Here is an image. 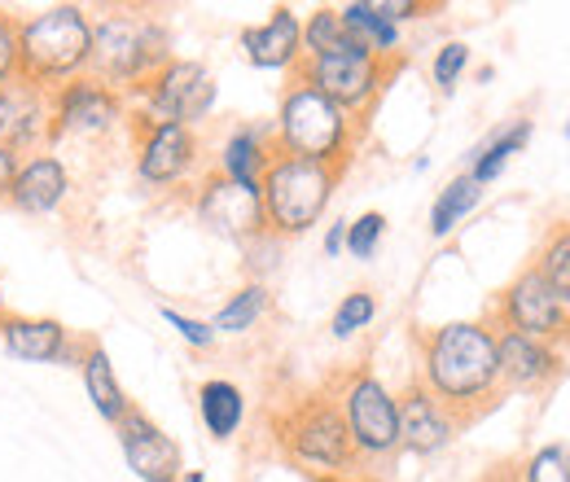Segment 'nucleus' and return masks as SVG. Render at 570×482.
Instances as JSON below:
<instances>
[{"label": "nucleus", "instance_id": "obj_1", "mask_svg": "<svg viewBox=\"0 0 570 482\" xmlns=\"http://www.w3.org/2000/svg\"><path fill=\"white\" fill-rule=\"evenodd\" d=\"M413 343H417V364H422L417 382L452 413L461 430L504 400L497 329L488 321H452V325L417 329Z\"/></svg>", "mask_w": 570, "mask_h": 482}, {"label": "nucleus", "instance_id": "obj_2", "mask_svg": "<svg viewBox=\"0 0 570 482\" xmlns=\"http://www.w3.org/2000/svg\"><path fill=\"white\" fill-rule=\"evenodd\" d=\"M273 430H277L282 456L312 482L360 474V456L352 447L347 421H343V409L330 391H312V395L285 404Z\"/></svg>", "mask_w": 570, "mask_h": 482}, {"label": "nucleus", "instance_id": "obj_3", "mask_svg": "<svg viewBox=\"0 0 570 482\" xmlns=\"http://www.w3.org/2000/svg\"><path fill=\"white\" fill-rule=\"evenodd\" d=\"M360 137H364V124L352 119L343 106H334L325 92H316L312 83H298V79L285 83L282 110L273 124V140L282 154L347 171Z\"/></svg>", "mask_w": 570, "mask_h": 482}, {"label": "nucleus", "instance_id": "obj_4", "mask_svg": "<svg viewBox=\"0 0 570 482\" xmlns=\"http://www.w3.org/2000/svg\"><path fill=\"white\" fill-rule=\"evenodd\" d=\"M171 62L167 27L149 13H106L92 22V58L88 79L106 83L110 92L141 88L158 70Z\"/></svg>", "mask_w": 570, "mask_h": 482}, {"label": "nucleus", "instance_id": "obj_5", "mask_svg": "<svg viewBox=\"0 0 570 482\" xmlns=\"http://www.w3.org/2000/svg\"><path fill=\"white\" fill-rule=\"evenodd\" d=\"M92 58V18L79 4H53L18 22V75L58 92L79 79Z\"/></svg>", "mask_w": 570, "mask_h": 482}, {"label": "nucleus", "instance_id": "obj_6", "mask_svg": "<svg viewBox=\"0 0 570 482\" xmlns=\"http://www.w3.org/2000/svg\"><path fill=\"white\" fill-rule=\"evenodd\" d=\"M343 180V167H325V163H312V158H294L273 149L268 158V171L259 180V203H264V224L268 233L282 242V237H298L307 233L325 207L334 198Z\"/></svg>", "mask_w": 570, "mask_h": 482}, {"label": "nucleus", "instance_id": "obj_7", "mask_svg": "<svg viewBox=\"0 0 570 482\" xmlns=\"http://www.w3.org/2000/svg\"><path fill=\"white\" fill-rule=\"evenodd\" d=\"M330 395L338 400L352 447H356L360 465L373 461H391L400 452V416H395V395L382 386V377L373 368H343L330 386Z\"/></svg>", "mask_w": 570, "mask_h": 482}, {"label": "nucleus", "instance_id": "obj_8", "mask_svg": "<svg viewBox=\"0 0 570 482\" xmlns=\"http://www.w3.org/2000/svg\"><path fill=\"white\" fill-rule=\"evenodd\" d=\"M404 67V58H377V53H338V58H303L289 70V79L312 83L316 92H325L334 106H343L352 119L368 128V115L377 106V97L386 92V83L395 79V70Z\"/></svg>", "mask_w": 570, "mask_h": 482}, {"label": "nucleus", "instance_id": "obj_9", "mask_svg": "<svg viewBox=\"0 0 570 482\" xmlns=\"http://www.w3.org/2000/svg\"><path fill=\"white\" fill-rule=\"evenodd\" d=\"M488 321L500 325V329H513V334H527L535 343L549 346H570V312L567 303L549 289V281L535 273L531 264L513 276L504 289L497 294Z\"/></svg>", "mask_w": 570, "mask_h": 482}, {"label": "nucleus", "instance_id": "obj_10", "mask_svg": "<svg viewBox=\"0 0 570 482\" xmlns=\"http://www.w3.org/2000/svg\"><path fill=\"white\" fill-rule=\"evenodd\" d=\"M137 92H141V110L132 119H141V124L194 128L215 106V79L203 62H189V58H171L154 79H145Z\"/></svg>", "mask_w": 570, "mask_h": 482}, {"label": "nucleus", "instance_id": "obj_11", "mask_svg": "<svg viewBox=\"0 0 570 482\" xmlns=\"http://www.w3.org/2000/svg\"><path fill=\"white\" fill-rule=\"evenodd\" d=\"M492 329H497V360L504 395H544L567 377V360H562L558 346L535 343V338L500 329V325H492Z\"/></svg>", "mask_w": 570, "mask_h": 482}, {"label": "nucleus", "instance_id": "obj_12", "mask_svg": "<svg viewBox=\"0 0 570 482\" xmlns=\"http://www.w3.org/2000/svg\"><path fill=\"white\" fill-rule=\"evenodd\" d=\"M194 207H198V219H203L207 228H215L219 237L242 242V246H250V242H259V237L268 233L259 189H246V185H237V180H228V176H219V171H212V176L198 185Z\"/></svg>", "mask_w": 570, "mask_h": 482}, {"label": "nucleus", "instance_id": "obj_13", "mask_svg": "<svg viewBox=\"0 0 570 482\" xmlns=\"http://www.w3.org/2000/svg\"><path fill=\"white\" fill-rule=\"evenodd\" d=\"M53 132V92L13 75L0 83V145L9 154H36Z\"/></svg>", "mask_w": 570, "mask_h": 482}, {"label": "nucleus", "instance_id": "obj_14", "mask_svg": "<svg viewBox=\"0 0 570 482\" xmlns=\"http://www.w3.org/2000/svg\"><path fill=\"white\" fill-rule=\"evenodd\" d=\"M124 119V92H110L97 79H71L53 92V132L62 137H101Z\"/></svg>", "mask_w": 570, "mask_h": 482}, {"label": "nucleus", "instance_id": "obj_15", "mask_svg": "<svg viewBox=\"0 0 570 482\" xmlns=\"http://www.w3.org/2000/svg\"><path fill=\"white\" fill-rule=\"evenodd\" d=\"M137 128V171H141L145 185L154 189H167V185H180L194 163H198V137L194 128H180V124H141L132 119Z\"/></svg>", "mask_w": 570, "mask_h": 482}, {"label": "nucleus", "instance_id": "obj_16", "mask_svg": "<svg viewBox=\"0 0 570 482\" xmlns=\"http://www.w3.org/2000/svg\"><path fill=\"white\" fill-rule=\"evenodd\" d=\"M119 430V447H124V461L128 470L141 482H180V447L171 434H163L141 409H128L124 421L115 425Z\"/></svg>", "mask_w": 570, "mask_h": 482}, {"label": "nucleus", "instance_id": "obj_17", "mask_svg": "<svg viewBox=\"0 0 570 482\" xmlns=\"http://www.w3.org/2000/svg\"><path fill=\"white\" fill-rule=\"evenodd\" d=\"M395 416H400V447H409L417 456L443 452L456 439V430H461L452 421V413L430 395L417 377L395 395Z\"/></svg>", "mask_w": 570, "mask_h": 482}, {"label": "nucleus", "instance_id": "obj_18", "mask_svg": "<svg viewBox=\"0 0 570 482\" xmlns=\"http://www.w3.org/2000/svg\"><path fill=\"white\" fill-rule=\"evenodd\" d=\"M71 194V176H67V163L58 154H31L18 163V176L9 185V203L27 215H53L62 210Z\"/></svg>", "mask_w": 570, "mask_h": 482}, {"label": "nucleus", "instance_id": "obj_19", "mask_svg": "<svg viewBox=\"0 0 570 482\" xmlns=\"http://www.w3.org/2000/svg\"><path fill=\"white\" fill-rule=\"evenodd\" d=\"M242 53L250 67L264 70H294L303 62V22L289 4H277L268 22L242 31Z\"/></svg>", "mask_w": 570, "mask_h": 482}, {"label": "nucleus", "instance_id": "obj_20", "mask_svg": "<svg viewBox=\"0 0 570 482\" xmlns=\"http://www.w3.org/2000/svg\"><path fill=\"white\" fill-rule=\"evenodd\" d=\"M0 343H4L9 355L31 360V364H53V360L71 355L67 325H58V321H49V316H4Z\"/></svg>", "mask_w": 570, "mask_h": 482}, {"label": "nucleus", "instance_id": "obj_21", "mask_svg": "<svg viewBox=\"0 0 570 482\" xmlns=\"http://www.w3.org/2000/svg\"><path fill=\"white\" fill-rule=\"evenodd\" d=\"M273 149H277V140H273L268 128L242 124V128H233L228 140L219 145V167H215V171L228 176V180H237V185H246V189H259Z\"/></svg>", "mask_w": 570, "mask_h": 482}, {"label": "nucleus", "instance_id": "obj_22", "mask_svg": "<svg viewBox=\"0 0 570 482\" xmlns=\"http://www.w3.org/2000/svg\"><path fill=\"white\" fill-rule=\"evenodd\" d=\"M79 373H83V391H88L92 409L106 416L110 425H119L124 413L132 409V400L124 395V386H119V377H115V364H110L106 346L101 343L83 346V355H79Z\"/></svg>", "mask_w": 570, "mask_h": 482}, {"label": "nucleus", "instance_id": "obj_23", "mask_svg": "<svg viewBox=\"0 0 570 482\" xmlns=\"http://www.w3.org/2000/svg\"><path fill=\"white\" fill-rule=\"evenodd\" d=\"M338 13H343V27L356 36L368 53H377V58H395L400 53V27L377 9V0L338 4Z\"/></svg>", "mask_w": 570, "mask_h": 482}, {"label": "nucleus", "instance_id": "obj_24", "mask_svg": "<svg viewBox=\"0 0 570 482\" xmlns=\"http://www.w3.org/2000/svg\"><path fill=\"white\" fill-rule=\"evenodd\" d=\"M198 416H203V425H207L212 439L228 443V439L237 434L242 416H246V400H242V391H237L233 382L212 377V382L198 386Z\"/></svg>", "mask_w": 570, "mask_h": 482}, {"label": "nucleus", "instance_id": "obj_25", "mask_svg": "<svg viewBox=\"0 0 570 482\" xmlns=\"http://www.w3.org/2000/svg\"><path fill=\"white\" fill-rule=\"evenodd\" d=\"M338 53H368V49L343 27V13L334 4H321L303 22V58H338Z\"/></svg>", "mask_w": 570, "mask_h": 482}, {"label": "nucleus", "instance_id": "obj_26", "mask_svg": "<svg viewBox=\"0 0 570 482\" xmlns=\"http://www.w3.org/2000/svg\"><path fill=\"white\" fill-rule=\"evenodd\" d=\"M531 268L549 281V289L567 303L570 312V219H553L531 255Z\"/></svg>", "mask_w": 570, "mask_h": 482}, {"label": "nucleus", "instance_id": "obj_27", "mask_svg": "<svg viewBox=\"0 0 570 482\" xmlns=\"http://www.w3.org/2000/svg\"><path fill=\"white\" fill-rule=\"evenodd\" d=\"M273 307V294H268V285L264 281H250V285H242L219 312H215V321H212V329H215V338L219 334H246L264 312Z\"/></svg>", "mask_w": 570, "mask_h": 482}, {"label": "nucleus", "instance_id": "obj_28", "mask_svg": "<svg viewBox=\"0 0 570 482\" xmlns=\"http://www.w3.org/2000/svg\"><path fill=\"white\" fill-rule=\"evenodd\" d=\"M479 198H483V189L474 185V176L465 171V176H456V180H448L443 189H439V198H434V207H430V233L434 237H448L470 210L479 207Z\"/></svg>", "mask_w": 570, "mask_h": 482}, {"label": "nucleus", "instance_id": "obj_29", "mask_svg": "<svg viewBox=\"0 0 570 482\" xmlns=\"http://www.w3.org/2000/svg\"><path fill=\"white\" fill-rule=\"evenodd\" d=\"M527 140H531V119H522V124L504 128L488 149H479V154H474V167H470L474 185H479V189H483V185H492L500 171H504V163H509L513 154H522V149H527Z\"/></svg>", "mask_w": 570, "mask_h": 482}, {"label": "nucleus", "instance_id": "obj_30", "mask_svg": "<svg viewBox=\"0 0 570 482\" xmlns=\"http://www.w3.org/2000/svg\"><path fill=\"white\" fill-rule=\"evenodd\" d=\"M377 316V298L373 289H352L338 307H334V321H330V334L334 338H356L360 329H368Z\"/></svg>", "mask_w": 570, "mask_h": 482}, {"label": "nucleus", "instance_id": "obj_31", "mask_svg": "<svg viewBox=\"0 0 570 482\" xmlns=\"http://www.w3.org/2000/svg\"><path fill=\"white\" fill-rule=\"evenodd\" d=\"M518 479L522 482H570V447L567 443H549L540 447L535 456H527L518 465Z\"/></svg>", "mask_w": 570, "mask_h": 482}, {"label": "nucleus", "instance_id": "obj_32", "mask_svg": "<svg viewBox=\"0 0 570 482\" xmlns=\"http://www.w3.org/2000/svg\"><path fill=\"white\" fill-rule=\"evenodd\" d=\"M382 233H386V215H382V210H364L360 219L347 224V255H352V259H373Z\"/></svg>", "mask_w": 570, "mask_h": 482}, {"label": "nucleus", "instance_id": "obj_33", "mask_svg": "<svg viewBox=\"0 0 570 482\" xmlns=\"http://www.w3.org/2000/svg\"><path fill=\"white\" fill-rule=\"evenodd\" d=\"M470 67V45H461V40H448L439 53H434V67H430V75H434V88L448 97L452 88H456V79H461V70Z\"/></svg>", "mask_w": 570, "mask_h": 482}, {"label": "nucleus", "instance_id": "obj_34", "mask_svg": "<svg viewBox=\"0 0 570 482\" xmlns=\"http://www.w3.org/2000/svg\"><path fill=\"white\" fill-rule=\"evenodd\" d=\"M163 321H167L189 346H198V351H212L215 346V329L207 321H194V316H185V312H176V307H163Z\"/></svg>", "mask_w": 570, "mask_h": 482}, {"label": "nucleus", "instance_id": "obj_35", "mask_svg": "<svg viewBox=\"0 0 570 482\" xmlns=\"http://www.w3.org/2000/svg\"><path fill=\"white\" fill-rule=\"evenodd\" d=\"M18 75V18L0 9V83Z\"/></svg>", "mask_w": 570, "mask_h": 482}, {"label": "nucleus", "instance_id": "obj_36", "mask_svg": "<svg viewBox=\"0 0 570 482\" xmlns=\"http://www.w3.org/2000/svg\"><path fill=\"white\" fill-rule=\"evenodd\" d=\"M377 9H382V13H386L395 27H400L404 18H422L430 4H413V0H377Z\"/></svg>", "mask_w": 570, "mask_h": 482}, {"label": "nucleus", "instance_id": "obj_37", "mask_svg": "<svg viewBox=\"0 0 570 482\" xmlns=\"http://www.w3.org/2000/svg\"><path fill=\"white\" fill-rule=\"evenodd\" d=\"M18 163H22V158L0 145V203H9V185H13V176H18Z\"/></svg>", "mask_w": 570, "mask_h": 482}, {"label": "nucleus", "instance_id": "obj_38", "mask_svg": "<svg viewBox=\"0 0 570 482\" xmlns=\"http://www.w3.org/2000/svg\"><path fill=\"white\" fill-rule=\"evenodd\" d=\"M343 246H347V219H334V224H330V233H325V255H330V259H338V255H343Z\"/></svg>", "mask_w": 570, "mask_h": 482}, {"label": "nucleus", "instance_id": "obj_39", "mask_svg": "<svg viewBox=\"0 0 570 482\" xmlns=\"http://www.w3.org/2000/svg\"><path fill=\"white\" fill-rule=\"evenodd\" d=\"M513 474H518V465H500V470H492V474H483L479 482H513Z\"/></svg>", "mask_w": 570, "mask_h": 482}, {"label": "nucleus", "instance_id": "obj_40", "mask_svg": "<svg viewBox=\"0 0 570 482\" xmlns=\"http://www.w3.org/2000/svg\"><path fill=\"white\" fill-rule=\"evenodd\" d=\"M330 482H382V479H373V474H347V479H330Z\"/></svg>", "mask_w": 570, "mask_h": 482}, {"label": "nucleus", "instance_id": "obj_41", "mask_svg": "<svg viewBox=\"0 0 570 482\" xmlns=\"http://www.w3.org/2000/svg\"><path fill=\"white\" fill-rule=\"evenodd\" d=\"M0 325H4V294H0Z\"/></svg>", "mask_w": 570, "mask_h": 482}, {"label": "nucleus", "instance_id": "obj_42", "mask_svg": "<svg viewBox=\"0 0 570 482\" xmlns=\"http://www.w3.org/2000/svg\"><path fill=\"white\" fill-rule=\"evenodd\" d=\"M567 140H570V124H567Z\"/></svg>", "mask_w": 570, "mask_h": 482}, {"label": "nucleus", "instance_id": "obj_43", "mask_svg": "<svg viewBox=\"0 0 570 482\" xmlns=\"http://www.w3.org/2000/svg\"><path fill=\"white\" fill-rule=\"evenodd\" d=\"M513 482H522V479H518V474H513Z\"/></svg>", "mask_w": 570, "mask_h": 482}]
</instances>
